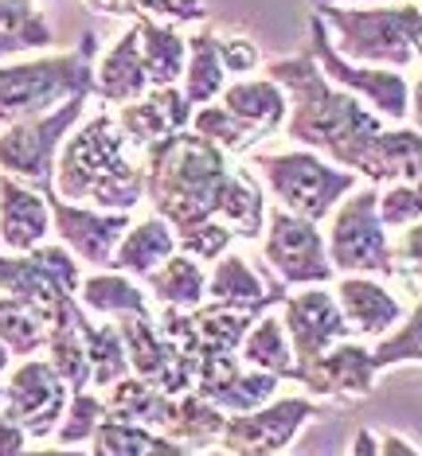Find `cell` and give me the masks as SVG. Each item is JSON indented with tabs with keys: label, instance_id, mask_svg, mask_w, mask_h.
Masks as SVG:
<instances>
[{
	"label": "cell",
	"instance_id": "obj_24",
	"mask_svg": "<svg viewBox=\"0 0 422 456\" xmlns=\"http://www.w3.org/2000/svg\"><path fill=\"white\" fill-rule=\"evenodd\" d=\"M145 90H149L145 55H141V32H137V24H133L129 32L114 44V51H110V55L98 63L95 94L126 106V102H137Z\"/></svg>",
	"mask_w": 422,
	"mask_h": 456
},
{
	"label": "cell",
	"instance_id": "obj_15",
	"mask_svg": "<svg viewBox=\"0 0 422 456\" xmlns=\"http://www.w3.org/2000/svg\"><path fill=\"white\" fill-rule=\"evenodd\" d=\"M317 413V406L309 398H282V402H266L259 410L231 413L223 425V452H243V456H270L290 449L297 429Z\"/></svg>",
	"mask_w": 422,
	"mask_h": 456
},
{
	"label": "cell",
	"instance_id": "obj_13",
	"mask_svg": "<svg viewBox=\"0 0 422 456\" xmlns=\"http://www.w3.org/2000/svg\"><path fill=\"white\" fill-rule=\"evenodd\" d=\"M285 331H290V347H294V379H302L317 359L325 355L336 339H348L352 328L341 313V300L328 289H305V293L290 297L285 293Z\"/></svg>",
	"mask_w": 422,
	"mask_h": 456
},
{
	"label": "cell",
	"instance_id": "obj_52",
	"mask_svg": "<svg viewBox=\"0 0 422 456\" xmlns=\"http://www.w3.org/2000/svg\"><path fill=\"white\" fill-rule=\"evenodd\" d=\"M379 452H418V449H410L407 441H387V444H379Z\"/></svg>",
	"mask_w": 422,
	"mask_h": 456
},
{
	"label": "cell",
	"instance_id": "obj_7",
	"mask_svg": "<svg viewBox=\"0 0 422 456\" xmlns=\"http://www.w3.org/2000/svg\"><path fill=\"white\" fill-rule=\"evenodd\" d=\"M87 98H67L63 106L39 118H24L0 133V172L32 183L36 191H55V149L67 141L70 126H79Z\"/></svg>",
	"mask_w": 422,
	"mask_h": 456
},
{
	"label": "cell",
	"instance_id": "obj_33",
	"mask_svg": "<svg viewBox=\"0 0 422 456\" xmlns=\"http://www.w3.org/2000/svg\"><path fill=\"white\" fill-rule=\"evenodd\" d=\"M79 300L82 308H90V313H102V316H153L149 313V300L141 293L137 285L129 281L126 273H118V269H110V273H95L87 277V281L79 285Z\"/></svg>",
	"mask_w": 422,
	"mask_h": 456
},
{
	"label": "cell",
	"instance_id": "obj_21",
	"mask_svg": "<svg viewBox=\"0 0 422 456\" xmlns=\"http://www.w3.org/2000/svg\"><path fill=\"white\" fill-rule=\"evenodd\" d=\"M285 289L282 281L262 289L259 273H254L251 265L243 262L239 254H223L215 257V269L208 277V300H215V305H228V308H251V313H266V308L282 305L285 300Z\"/></svg>",
	"mask_w": 422,
	"mask_h": 456
},
{
	"label": "cell",
	"instance_id": "obj_29",
	"mask_svg": "<svg viewBox=\"0 0 422 456\" xmlns=\"http://www.w3.org/2000/svg\"><path fill=\"white\" fill-rule=\"evenodd\" d=\"M141 32V55H145V75L153 86H172L180 70L188 67V39L172 32L169 24H157L153 16L133 20Z\"/></svg>",
	"mask_w": 422,
	"mask_h": 456
},
{
	"label": "cell",
	"instance_id": "obj_14",
	"mask_svg": "<svg viewBox=\"0 0 422 456\" xmlns=\"http://www.w3.org/2000/svg\"><path fill=\"white\" fill-rule=\"evenodd\" d=\"M67 394L70 387L59 379V370L51 362L28 359L12 370L4 387V410L16 425H24L28 437H51L55 425L67 413Z\"/></svg>",
	"mask_w": 422,
	"mask_h": 456
},
{
	"label": "cell",
	"instance_id": "obj_23",
	"mask_svg": "<svg viewBox=\"0 0 422 456\" xmlns=\"http://www.w3.org/2000/svg\"><path fill=\"white\" fill-rule=\"evenodd\" d=\"M336 300H341V313L352 328V336H387L403 316L399 300L384 285L364 281V277H348V281L336 285Z\"/></svg>",
	"mask_w": 422,
	"mask_h": 456
},
{
	"label": "cell",
	"instance_id": "obj_6",
	"mask_svg": "<svg viewBox=\"0 0 422 456\" xmlns=\"http://www.w3.org/2000/svg\"><path fill=\"white\" fill-rule=\"evenodd\" d=\"M254 168L266 175V188L277 195L285 211L302 215L309 223L328 219L348 188H356L352 168H328L309 152H277V157H254Z\"/></svg>",
	"mask_w": 422,
	"mask_h": 456
},
{
	"label": "cell",
	"instance_id": "obj_1",
	"mask_svg": "<svg viewBox=\"0 0 422 456\" xmlns=\"http://www.w3.org/2000/svg\"><path fill=\"white\" fill-rule=\"evenodd\" d=\"M266 78H274L290 98V126H285V133L297 144L321 149L325 157H333L336 164H344L352 172L364 168L368 149L384 133V121L368 106H360L356 94L336 90L313 55L266 63Z\"/></svg>",
	"mask_w": 422,
	"mask_h": 456
},
{
	"label": "cell",
	"instance_id": "obj_9",
	"mask_svg": "<svg viewBox=\"0 0 422 456\" xmlns=\"http://www.w3.org/2000/svg\"><path fill=\"white\" fill-rule=\"evenodd\" d=\"M328 262L341 273H384L395 277L399 273V257L395 246L384 234V219H379V191L360 188L333 219L328 231Z\"/></svg>",
	"mask_w": 422,
	"mask_h": 456
},
{
	"label": "cell",
	"instance_id": "obj_3",
	"mask_svg": "<svg viewBox=\"0 0 422 456\" xmlns=\"http://www.w3.org/2000/svg\"><path fill=\"white\" fill-rule=\"evenodd\" d=\"M55 195L98 211H129L145 195L141 168L126 157V133L110 113H98L87 126L67 133V144L59 152Z\"/></svg>",
	"mask_w": 422,
	"mask_h": 456
},
{
	"label": "cell",
	"instance_id": "obj_40",
	"mask_svg": "<svg viewBox=\"0 0 422 456\" xmlns=\"http://www.w3.org/2000/svg\"><path fill=\"white\" fill-rule=\"evenodd\" d=\"M102 413H106V402L90 390H75L67 402V413H63V425L55 429V444H79L87 437H95Z\"/></svg>",
	"mask_w": 422,
	"mask_h": 456
},
{
	"label": "cell",
	"instance_id": "obj_38",
	"mask_svg": "<svg viewBox=\"0 0 422 456\" xmlns=\"http://www.w3.org/2000/svg\"><path fill=\"white\" fill-rule=\"evenodd\" d=\"M47 331H51V324L39 320L24 300L12 293H0V339H4V347L12 351L16 359H28V355H36L39 347H47Z\"/></svg>",
	"mask_w": 422,
	"mask_h": 456
},
{
	"label": "cell",
	"instance_id": "obj_5",
	"mask_svg": "<svg viewBox=\"0 0 422 456\" xmlns=\"http://www.w3.org/2000/svg\"><path fill=\"white\" fill-rule=\"evenodd\" d=\"M313 12L333 28L336 55L356 59V63H384V67H407L415 63V28L418 4L403 8H341V4H313Z\"/></svg>",
	"mask_w": 422,
	"mask_h": 456
},
{
	"label": "cell",
	"instance_id": "obj_51",
	"mask_svg": "<svg viewBox=\"0 0 422 456\" xmlns=\"http://www.w3.org/2000/svg\"><path fill=\"white\" fill-rule=\"evenodd\" d=\"M410 44H415V55L422 59V8H418V16H415V28H410Z\"/></svg>",
	"mask_w": 422,
	"mask_h": 456
},
{
	"label": "cell",
	"instance_id": "obj_42",
	"mask_svg": "<svg viewBox=\"0 0 422 456\" xmlns=\"http://www.w3.org/2000/svg\"><path fill=\"white\" fill-rule=\"evenodd\" d=\"M379 219L384 226H410L422 219V183H391L379 191Z\"/></svg>",
	"mask_w": 422,
	"mask_h": 456
},
{
	"label": "cell",
	"instance_id": "obj_16",
	"mask_svg": "<svg viewBox=\"0 0 422 456\" xmlns=\"http://www.w3.org/2000/svg\"><path fill=\"white\" fill-rule=\"evenodd\" d=\"M47 207H51L59 238H63L70 250L87 265L110 269L121 234L133 226L129 211H95V207H87V203H67L63 195H55V191H47Z\"/></svg>",
	"mask_w": 422,
	"mask_h": 456
},
{
	"label": "cell",
	"instance_id": "obj_45",
	"mask_svg": "<svg viewBox=\"0 0 422 456\" xmlns=\"http://www.w3.org/2000/svg\"><path fill=\"white\" fill-rule=\"evenodd\" d=\"M24 449H28L24 425H16L8 413H0V456H20Z\"/></svg>",
	"mask_w": 422,
	"mask_h": 456
},
{
	"label": "cell",
	"instance_id": "obj_36",
	"mask_svg": "<svg viewBox=\"0 0 422 456\" xmlns=\"http://www.w3.org/2000/svg\"><path fill=\"white\" fill-rule=\"evenodd\" d=\"M223 67L219 59V39L211 32H200L188 39V67H184V98L192 106H208L215 94H223Z\"/></svg>",
	"mask_w": 422,
	"mask_h": 456
},
{
	"label": "cell",
	"instance_id": "obj_4",
	"mask_svg": "<svg viewBox=\"0 0 422 456\" xmlns=\"http://www.w3.org/2000/svg\"><path fill=\"white\" fill-rule=\"evenodd\" d=\"M95 36H87L79 51L36 63L0 67V126H16L24 118H39L63 106L67 98L95 94Z\"/></svg>",
	"mask_w": 422,
	"mask_h": 456
},
{
	"label": "cell",
	"instance_id": "obj_55",
	"mask_svg": "<svg viewBox=\"0 0 422 456\" xmlns=\"http://www.w3.org/2000/svg\"><path fill=\"white\" fill-rule=\"evenodd\" d=\"M0 410H4V387H0Z\"/></svg>",
	"mask_w": 422,
	"mask_h": 456
},
{
	"label": "cell",
	"instance_id": "obj_17",
	"mask_svg": "<svg viewBox=\"0 0 422 456\" xmlns=\"http://www.w3.org/2000/svg\"><path fill=\"white\" fill-rule=\"evenodd\" d=\"M277 375L270 370H243L235 351H219V355H203L195 367V394L215 402L223 413H246L259 410L277 394Z\"/></svg>",
	"mask_w": 422,
	"mask_h": 456
},
{
	"label": "cell",
	"instance_id": "obj_39",
	"mask_svg": "<svg viewBox=\"0 0 422 456\" xmlns=\"http://www.w3.org/2000/svg\"><path fill=\"white\" fill-rule=\"evenodd\" d=\"M192 129L200 133V137L215 141L223 152H239V149H251L254 141L262 137L254 126H246L243 118H235L228 106H200L192 113Z\"/></svg>",
	"mask_w": 422,
	"mask_h": 456
},
{
	"label": "cell",
	"instance_id": "obj_12",
	"mask_svg": "<svg viewBox=\"0 0 422 456\" xmlns=\"http://www.w3.org/2000/svg\"><path fill=\"white\" fill-rule=\"evenodd\" d=\"M121 339H126V351H129V367L133 375H141L145 382H153L157 390H164L169 398L177 394H188L195 390V367L200 359L180 351L172 339H164L153 316H118L114 320Z\"/></svg>",
	"mask_w": 422,
	"mask_h": 456
},
{
	"label": "cell",
	"instance_id": "obj_37",
	"mask_svg": "<svg viewBox=\"0 0 422 456\" xmlns=\"http://www.w3.org/2000/svg\"><path fill=\"white\" fill-rule=\"evenodd\" d=\"M55 44V32L32 0H0V59Z\"/></svg>",
	"mask_w": 422,
	"mask_h": 456
},
{
	"label": "cell",
	"instance_id": "obj_27",
	"mask_svg": "<svg viewBox=\"0 0 422 456\" xmlns=\"http://www.w3.org/2000/svg\"><path fill=\"white\" fill-rule=\"evenodd\" d=\"M90 452H98V456H184L188 449L172 437H164V433L149 429V425H133V421L102 413L95 437H90Z\"/></svg>",
	"mask_w": 422,
	"mask_h": 456
},
{
	"label": "cell",
	"instance_id": "obj_35",
	"mask_svg": "<svg viewBox=\"0 0 422 456\" xmlns=\"http://www.w3.org/2000/svg\"><path fill=\"white\" fill-rule=\"evenodd\" d=\"M219 219H228L235 238H259L266 223L262 188L254 183L251 168H239L228 175V188L219 195Z\"/></svg>",
	"mask_w": 422,
	"mask_h": 456
},
{
	"label": "cell",
	"instance_id": "obj_30",
	"mask_svg": "<svg viewBox=\"0 0 422 456\" xmlns=\"http://www.w3.org/2000/svg\"><path fill=\"white\" fill-rule=\"evenodd\" d=\"M153 297L172 308H195L208 300V273L200 269V257L192 254H172L145 277Z\"/></svg>",
	"mask_w": 422,
	"mask_h": 456
},
{
	"label": "cell",
	"instance_id": "obj_11",
	"mask_svg": "<svg viewBox=\"0 0 422 456\" xmlns=\"http://www.w3.org/2000/svg\"><path fill=\"white\" fill-rule=\"evenodd\" d=\"M266 262L282 277V285H321L333 281V262H328V246L317 223L302 219L294 211H274L266 215Z\"/></svg>",
	"mask_w": 422,
	"mask_h": 456
},
{
	"label": "cell",
	"instance_id": "obj_2",
	"mask_svg": "<svg viewBox=\"0 0 422 456\" xmlns=\"http://www.w3.org/2000/svg\"><path fill=\"white\" fill-rule=\"evenodd\" d=\"M228 152L195 129H180L145 149L141 191L153 200L161 219L177 234L219 215V195L228 188Z\"/></svg>",
	"mask_w": 422,
	"mask_h": 456
},
{
	"label": "cell",
	"instance_id": "obj_28",
	"mask_svg": "<svg viewBox=\"0 0 422 456\" xmlns=\"http://www.w3.org/2000/svg\"><path fill=\"white\" fill-rule=\"evenodd\" d=\"M223 106L266 137V133H274L277 126H282L285 113H290V98H285V90L277 86L274 78L231 82V86H223Z\"/></svg>",
	"mask_w": 422,
	"mask_h": 456
},
{
	"label": "cell",
	"instance_id": "obj_50",
	"mask_svg": "<svg viewBox=\"0 0 422 456\" xmlns=\"http://www.w3.org/2000/svg\"><path fill=\"white\" fill-rule=\"evenodd\" d=\"M376 433H368V429H360V441L352 444V452H379V444L372 441Z\"/></svg>",
	"mask_w": 422,
	"mask_h": 456
},
{
	"label": "cell",
	"instance_id": "obj_56",
	"mask_svg": "<svg viewBox=\"0 0 422 456\" xmlns=\"http://www.w3.org/2000/svg\"><path fill=\"white\" fill-rule=\"evenodd\" d=\"M418 281H422V277H418Z\"/></svg>",
	"mask_w": 422,
	"mask_h": 456
},
{
	"label": "cell",
	"instance_id": "obj_31",
	"mask_svg": "<svg viewBox=\"0 0 422 456\" xmlns=\"http://www.w3.org/2000/svg\"><path fill=\"white\" fill-rule=\"evenodd\" d=\"M169 406H172L169 394L157 390L141 375H126L121 382H114V387H110V398H106L110 418H121V421H133V425H149V429H157V433L164 425Z\"/></svg>",
	"mask_w": 422,
	"mask_h": 456
},
{
	"label": "cell",
	"instance_id": "obj_44",
	"mask_svg": "<svg viewBox=\"0 0 422 456\" xmlns=\"http://www.w3.org/2000/svg\"><path fill=\"white\" fill-rule=\"evenodd\" d=\"M219 59H223V67L228 70H235V75H251L254 67H262L259 47H254L251 39H243V36L219 39Z\"/></svg>",
	"mask_w": 422,
	"mask_h": 456
},
{
	"label": "cell",
	"instance_id": "obj_46",
	"mask_svg": "<svg viewBox=\"0 0 422 456\" xmlns=\"http://www.w3.org/2000/svg\"><path fill=\"white\" fill-rule=\"evenodd\" d=\"M395 254H399V262L422 269V223H410V226H407V234L399 238Z\"/></svg>",
	"mask_w": 422,
	"mask_h": 456
},
{
	"label": "cell",
	"instance_id": "obj_48",
	"mask_svg": "<svg viewBox=\"0 0 422 456\" xmlns=\"http://www.w3.org/2000/svg\"><path fill=\"white\" fill-rule=\"evenodd\" d=\"M87 4L98 8V12H106V16H133L137 0H87Z\"/></svg>",
	"mask_w": 422,
	"mask_h": 456
},
{
	"label": "cell",
	"instance_id": "obj_34",
	"mask_svg": "<svg viewBox=\"0 0 422 456\" xmlns=\"http://www.w3.org/2000/svg\"><path fill=\"white\" fill-rule=\"evenodd\" d=\"M82 336H87V355H90V387L110 390L114 382L133 375L126 339H121L114 320H110V324H90V320H82Z\"/></svg>",
	"mask_w": 422,
	"mask_h": 456
},
{
	"label": "cell",
	"instance_id": "obj_10",
	"mask_svg": "<svg viewBox=\"0 0 422 456\" xmlns=\"http://www.w3.org/2000/svg\"><path fill=\"white\" fill-rule=\"evenodd\" d=\"M309 28H313V59L321 63L325 78L333 86L348 90V94L372 102V110L387 121H403L410 113V90L399 70H384V67H352L344 55H336L333 36H328V24L321 16H309Z\"/></svg>",
	"mask_w": 422,
	"mask_h": 456
},
{
	"label": "cell",
	"instance_id": "obj_43",
	"mask_svg": "<svg viewBox=\"0 0 422 456\" xmlns=\"http://www.w3.org/2000/svg\"><path fill=\"white\" fill-rule=\"evenodd\" d=\"M231 238H235V231H231L228 223L208 219V223L192 226V231H184V234H180V246H184V250H188L192 257H200V262H215V257L228 254Z\"/></svg>",
	"mask_w": 422,
	"mask_h": 456
},
{
	"label": "cell",
	"instance_id": "obj_49",
	"mask_svg": "<svg viewBox=\"0 0 422 456\" xmlns=\"http://www.w3.org/2000/svg\"><path fill=\"white\" fill-rule=\"evenodd\" d=\"M410 113H415V126H418V133H422V78L410 86Z\"/></svg>",
	"mask_w": 422,
	"mask_h": 456
},
{
	"label": "cell",
	"instance_id": "obj_53",
	"mask_svg": "<svg viewBox=\"0 0 422 456\" xmlns=\"http://www.w3.org/2000/svg\"><path fill=\"white\" fill-rule=\"evenodd\" d=\"M8 359H12V351H8V347H4V339H0V370L8 367Z\"/></svg>",
	"mask_w": 422,
	"mask_h": 456
},
{
	"label": "cell",
	"instance_id": "obj_32",
	"mask_svg": "<svg viewBox=\"0 0 422 456\" xmlns=\"http://www.w3.org/2000/svg\"><path fill=\"white\" fill-rule=\"evenodd\" d=\"M243 362L246 367L270 370L277 379H294V347H290V331L270 313H262L251 324V331L243 336Z\"/></svg>",
	"mask_w": 422,
	"mask_h": 456
},
{
	"label": "cell",
	"instance_id": "obj_19",
	"mask_svg": "<svg viewBox=\"0 0 422 456\" xmlns=\"http://www.w3.org/2000/svg\"><path fill=\"white\" fill-rule=\"evenodd\" d=\"M184 126H192V102L177 86H157L145 98L126 102L118 113V129L137 149H149V144L180 133Z\"/></svg>",
	"mask_w": 422,
	"mask_h": 456
},
{
	"label": "cell",
	"instance_id": "obj_54",
	"mask_svg": "<svg viewBox=\"0 0 422 456\" xmlns=\"http://www.w3.org/2000/svg\"><path fill=\"white\" fill-rule=\"evenodd\" d=\"M309 4H336V0H309Z\"/></svg>",
	"mask_w": 422,
	"mask_h": 456
},
{
	"label": "cell",
	"instance_id": "obj_57",
	"mask_svg": "<svg viewBox=\"0 0 422 456\" xmlns=\"http://www.w3.org/2000/svg\"><path fill=\"white\" fill-rule=\"evenodd\" d=\"M418 8H422V4H418Z\"/></svg>",
	"mask_w": 422,
	"mask_h": 456
},
{
	"label": "cell",
	"instance_id": "obj_18",
	"mask_svg": "<svg viewBox=\"0 0 422 456\" xmlns=\"http://www.w3.org/2000/svg\"><path fill=\"white\" fill-rule=\"evenodd\" d=\"M376 370L379 367L372 362V355H368V347H360V344H333L297 382H305V387L313 394H321V398L360 402V398H368V394H372Z\"/></svg>",
	"mask_w": 422,
	"mask_h": 456
},
{
	"label": "cell",
	"instance_id": "obj_41",
	"mask_svg": "<svg viewBox=\"0 0 422 456\" xmlns=\"http://www.w3.org/2000/svg\"><path fill=\"white\" fill-rule=\"evenodd\" d=\"M407 359H422V305L410 308L407 324L372 351L376 367H391V362H407Z\"/></svg>",
	"mask_w": 422,
	"mask_h": 456
},
{
	"label": "cell",
	"instance_id": "obj_26",
	"mask_svg": "<svg viewBox=\"0 0 422 456\" xmlns=\"http://www.w3.org/2000/svg\"><path fill=\"white\" fill-rule=\"evenodd\" d=\"M172 254H177V234H172V226L164 219H141L121 234L110 269L133 273V277H149L153 269H157L161 262H169Z\"/></svg>",
	"mask_w": 422,
	"mask_h": 456
},
{
	"label": "cell",
	"instance_id": "obj_47",
	"mask_svg": "<svg viewBox=\"0 0 422 456\" xmlns=\"http://www.w3.org/2000/svg\"><path fill=\"white\" fill-rule=\"evenodd\" d=\"M169 20H203L200 0H169Z\"/></svg>",
	"mask_w": 422,
	"mask_h": 456
},
{
	"label": "cell",
	"instance_id": "obj_20",
	"mask_svg": "<svg viewBox=\"0 0 422 456\" xmlns=\"http://www.w3.org/2000/svg\"><path fill=\"white\" fill-rule=\"evenodd\" d=\"M47 231H51L47 195L36 188H24L16 175L0 172V242L8 250L24 254L44 242Z\"/></svg>",
	"mask_w": 422,
	"mask_h": 456
},
{
	"label": "cell",
	"instance_id": "obj_8",
	"mask_svg": "<svg viewBox=\"0 0 422 456\" xmlns=\"http://www.w3.org/2000/svg\"><path fill=\"white\" fill-rule=\"evenodd\" d=\"M79 285L82 273L75 257L59 246L39 242L24 254H0V293L20 297L47 324H55V316L79 293Z\"/></svg>",
	"mask_w": 422,
	"mask_h": 456
},
{
	"label": "cell",
	"instance_id": "obj_25",
	"mask_svg": "<svg viewBox=\"0 0 422 456\" xmlns=\"http://www.w3.org/2000/svg\"><path fill=\"white\" fill-rule=\"evenodd\" d=\"M223 425H228V413L215 406V402L188 390V394H177V398H172L161 433L172 437L177 444H184L188 452H200V449H208L215 437H223Z\"/></svg>",
	"mask_w": 422,
	"mask_h": 456
},
{
	"label": "cell",
	"instance_id": "obj_22",
	"mask_svg": "<svg viewBox=\"0 0 422 456\" xmlns=\"http://www.w3.org/2000/svg\"><path fill=\"white\" fill-rule=\"evenodd\" d=\"M360 175L368 183H422V133L418 129H384L368 149Z\"/></svg>",
	"mask_w": 422,
	"mask_h": 456
}]
</instances>
